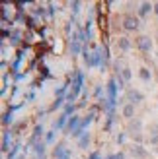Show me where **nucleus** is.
<instances>
[{
	"instance_id": "f03ea898",
	"label": "nucleus",
	"mask_w": 158,
	"mask_h": 159,
	"mask_svg": "<svg viewBox=\"0 0 158 159\" xmlns=\"http://www.w3.org/2000/svg\"><path fill=\"white\" fill-rule=\"evenodd\" d=\"M135 47L141 51V52H145V54H148L152 49H154V43H152V39H151V35H139L137 39H135Z\"/></svg>"
},
{
	"instance_id": "39448f33",
	"label": "nucleus",
	"mask_w": 158,
	"mask_h": 159,
	"mask_svg": "<svg viewBox=\"0 0 158 159\" xmlns=\"http://www.w3.org/2000/svg\"><path fill=\"white\" fill-rule=\"evenodd\" d=\"M135 111H137V105L125 101L123 107H121V116L125 118V120H133V118H135Z\"/></svg>"
},
{
	"instance_id": "6e6552de",
	"label": "nucleus",
	"mask_w": 158,
	"mask_h": 159,
	"mask_svg": "<svg viewBox=\"0 0 158 159\" xmlns=\"http://www.w3.org/2000/svg\"><path fill=\"white\" fill-rule=\"evenodd\" d=\"M127 132H129V136H133V134H141L143 132V120H141V118H133V120H129Z\"/></svg>"
},
{
	"instance_id": "20e7f679",
	"label": "nucleus",
	"mask_w": 158,
	"mask_h": 159,
	"mask_svg": "<svg viewBox=\"0 0 158 159\" xmlns=\"http://www.w3.org/2000/svg\"><path fill=\"white\" fill-rule=\"evenodd\" d=\"M125 97H127V103H133V105H137V103H143L145 101V93L135 89V87H129L127 91H125Z\"/></svg>"
},
{
	"instance_id": "393cba45",
	"label": "nucleus",
	"mask_w": 158,
	"mask_h": 159,
	"mask_svg": "<svg viewBox=\"0 0 158 159\" xmlns=\"http://www.w3.org/2000/svg\"><path fill=\"white\" fill-rule=\"evenodd\" d=\"M125 142V136H117V144H123Z\"/></svg>"
},
{
	"instance_id": "0eeeda50",
	"label": "nucleus",
	"mask_w": 158,
	"mask_h": 159,
	"mask_svg": "<svg viewBox=\"0 0 158 159\" xmlns=\"http://www.w3.org/2000/svg\"><path fill=\"white\" fill-rule=\"evenodd\" d=\"M146 142L151 146H158V122H152L148 126V136H146Z\"/></svg>"
},
{
	"instance_id": "f8f14e48",
	"label": "nucleus",
	"mask_w": 158,
	"mask_h": 159,
	"mask_svg": "<svg viewBox=\"0 0 158 159\" xmlns=\"http://www.w3.org/2000/svg\"><path fill=\"white\" fill-rule=\"evenodd\" d=\"M139 78L143 80V82L148 84V82H152V72H151L146 66H143V68H139Z\"/></svg>"
},
{
	"instance_id": "aec40b11",
	"label": "nucleus",
	"mask_w": 158,
	"mask_h": 159,
	"mask_svg": "<svg viewBox=\"0 0 158 159\" xmlns=\"http://www.w3.org/2000/svg\"><path fill=\"white\" fill-rule=\"evenodd\" d=\"M70 49H72V52H74V54H78V52H80V45H78V41H72V45H70Z\"/></svg>"
},
{
	"instance_id": "bb28decb",
	"label": "nucleus",
	"mask_w": 158,
	"mask_h": 159,
	"mask_svg": "<svg viewBox=\"0 0 158 159\" xmlns=\"http://www.w3.org/2000/svg\"><path fill=\"white\" fill-rule=\"evenodd\" d=\"M90 159H100V157H98V155H96V153H94V155H92V157H90Z\"/></svg>"
},
{
	"instance_id": "7ed1b4c3",
	"label": "nucleus",
	"mask_w": 158,
	"mask_h": 159,
	"mask_svg": "<svg viewBox=\"0 0 158 159\" xmlns=\"http://www.w3.org/2000/svg\"><path fill=\"white\" fill-rule=\"evenodd\" d=\"M152 12H154V2H139L137 4V16H139V20L148 18Z\"/></svg>"
},
{
	"instance_id": "412c9836",
	"label": "nucleus",
	"mask_w": 158,
	"mask_h": 159,
	"mask_svg": "<svg viewBox=\"0 0 158 159\" xmlns=\"http://www.w3.org/2000/svg\"><path fill=\"white\" fill-rule=\"evenodd\" d=\"M70 8H72L74 14H78V12H80V10H78V8H80V2H70Z\"/></svg>"
},
{
	"instance_id": "a878e982",
	"label": "nucleus",
	"mask_w": 158,
	"mask_h": 159,
	"mask_svg": "<svg viewBox=\"0 0 158 159\" xmlns=\"http://www.w3.org/2000/svg\"><path fill=\"white\" fill-rule=\"evenodd\" d=\"M154 14L158 16V2H154Z\"/></svg>"
},
{
	"instance_id": "5701e85b",
	"label": "nucleus",
	"mask_w": 158,
	"mask_h": 159,
	"mask_svg": "<svg viewBox=\"0 0 158 159\" xmlns=\"http://www.w3.org/2000/svg\"><path fill=\"white\" fill-rule=\"evenodd\" d=\"M65 89H67V87H59V89L55 91V93H57V95H62V93H65Z\"/></svg>"
},
{
	"instance_id": "a211bd4d",
	"label": "nucleus",
	"mask_w": 158,
	"mask_h": 159,
	"mask_svg": "<svg viewBox=\"0 0 158 159\" xmlns=\"http://www.w3.org/2000/svg\"><path fill=\"white\" fill-rule=\"evenodd\" d=\"M43 134H45V132H43V126H39V124H37L35 128H33V138L37 140V138H41Z\"/></svg>"
},
{
	"instance_id": "9d476101",
	"label": "nucleus",
	"mask_w": 158,
	"mask_h": 159,
	"mask_svg": "<svg viewBox=\"0 0 158 159\" xmlns=\"http://www.w3.org/2000/svg\"><path fill=\"white\" fill-rule=\"evenodd\" d=\"M53 159H68V152H67V148H65V144L62 142H59L57 146H55V149H53Z\"/></svg>"
},
{
	"instance_id": "4468645a",
	"label": "nucleus",
	"mask_w": 158,
	"mask_h": 159,
	"mask_svg": "<svg viewBox=\"0 0 158 159\" xmlns=\"http://www.w3.org/2000/svg\"><path fill=\"white\" fill-rule=\"evenodd\" d=\"M78 115H72V118H68V126H67V130H72V128H76L78 124H80V120H78ZM78 128H80V126H78Z\"/></svg>"
},
{
	"instance_id": "6ab92c4d",
	"label": "nucleus",
	"mask_w": 158,
	"mask_h": 159,
	"mask_svg": "<svg viewBox=\"0 0 158 159\" xmlns=\"http://www.w3.org/2000/svg\"><path fill=\"white\" fill-rule=\"evenodd\" d=\"M55 130H49V132H45V144H51V142L55 140Z\"/></svg>"
},
{
	"instance_id": "9b49d317",
	"label": "nucleus",
	"mask_w": 158,
	"mask_h": 159,
	"mask_svg": "<svg viewBox=\"0 0 158 159\" xmlns=\"http://www.w3.org/2000/svg\"><path fill=\"white\" fill-rule=\"evenodd\" d=\"M67 126H68V116H67V115H61L57 120L53 122V130H55V132H57V130H65Z\"/></svg>"
},
{
	"instance_id": "4be33fe9",
	"label": "nucleus",
	"mask_w": 158,
	"mask_h": 159,
	"mask_svg": "<svg viewBox=\"0 0 158 159\" xmlns=\"http://www.w3.org/2000/svg\"><path fill=\"white\" fill-rule=\"evenodd\" d=\"M74 109H76V107H74V105H67V107H65V115H67V116H68V115H70V113H74Z\"/></svg>"
},
{
	"instance_id": "ddd939ff",
	"label": "nucleus",
	"mask_w": 158,
	"mask_h": 159,
	"mask_svg": "<svg viewBox=\"0 0 158 159\" xmlns=\"http://www.w3.org/2000/svg\"><path fill=\"white\" fill-rule=\"evenodd\" d=\"M119 76L123 78V82H127V84H129V82H131V78H133V70H131L129 66H125L121 72H119Z\"/></svg>"
},
{
	"instance_id": "cd10ccee",
	"label": "nucleus",
	"mask_w": 158,
	"mask_h": 159,
	"mask_svg": "<svg viewBox=\"0 0 158 159\" xmlns=\"http://www.w3.org/2000/svg\"><path fill=\"white\" fill-rule=\"evenodd\" d=\"M156 54H158V52H156Z\"/></svg>"
},
{
	"instance_id": "423d86ee",
	"label": "nucleus",
	"mask_w": 158,
	"mask_h": 159,
	"mask_svg": "<svg viewBox=\"0 0 158 159\" xmlns=\"http://www.w3.org/2000/svg\"><path fill=\"white\" fill-rule=\"evenodd\" d=\"M131 157H133V159H146V157H148V152L145 149V146L133 144V146H131Z\"/></svg>"
},
{
	"instance_id": "f257e3e1",
	"label": "nucleus",
	"mask_w": 158,
	"mask_h": 159,
	"mask_svg": "<svg viewBox=\"0 0 158 159\" xmlns=\"http://www.w3.org/2000/svg\"><path fill=\"white\" fill-rule=\"evenodd\" d=\"M121 27L127 31V33H135V31H139V29H141V20H139V16L125 14L123 20H121Z\"/></svg>"
},
{
	"instance_id": "dca6fc26",
	"label": "nucleus",
	"mask_w": 158,
	"mask_h": 159,
	"mask_svg": "<svg viewBox=\"0 0 158 159\" xmlns=\"http://www.w3.org/2000/svg\"><path fill=\"white\" fill-rule=\"evenodd\" d=\"M131 140H133V144H141V146H143V142L146 140L145 136H143V132H141V134H133V136H129Z\"/></svg>"
},
{
	"instance_id": "1a4fd4ad",
	"label": "nucleus",
	"mask_w": 158,
	"mask_h": 159,
	"mask_svg": "<svg viewBox=\"0 0 158 159\" xmlns=\"http://www.w3.org/2000/svg\"><path fill=\"white\" fill-rule=\"evenodd\" d=\"M115 45H117V51H121V52H127V51H131V47H133V43H131V39H129V37H125V35H121V37H117V41H115Z\"/></svg>"
},
{
	"instance_id": "b1692460",
	"label": "nucleus",
	"mask_w": 158,
	"mask_h": 159,
	"mask_svg": "<svg viewBox=\"0 0 158 159\" xmlns=\"http://www.w3.org/2000/svg\"><path fill=\"white\" fill-rule=\"evenodd\" d=\"M61 105H62V99H59V101H57V103H55V105H53V109H59V107H61Z\"/></svg>"
},
{
	"instance_id": "f3484780",
	"label": "nucleus",
	"mask_w": 158,
	"mask_h": 159,
	"mask_svg": "<svg viewBox=\"0 0 158 159\" xmlns=\"http://www.w3.org/2000/svg\"><path fill=\"white\" fill-rule=\"evenodd\" d=\"M45 146H47L45 142H41V144L35 146V153H37V157H43V155H45Z\"/></svg>"
},
{
	"instance_id": "2eb2a0df",
	"label": "nucleus",
	"mask_w": 158,
	"mask_h": 159,
	"mask_svg": "<svg viewBox=\"0 0 158 159\" xmlns=\"http://www.w3.org/2000/svg\"><path fill=\"white\" fill-rule=\"evenodd\" d=\"M90 146V134H82V138L78 140V148H88Z\"/></svg>"
}]
</instances>
